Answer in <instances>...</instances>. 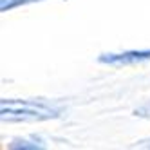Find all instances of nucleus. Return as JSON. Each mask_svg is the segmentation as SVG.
I'll return each mask as SVG.
<instances>
[{"mask_svg":"<svg viewBox=\"0 0 150 150\" xmlns=\"http://www.w3.org/2000/svg\"><path fill=\"white\" fill-rule=\"evenodd\" d=\"M35 2H42V0H0V11H11L15 7L20 6H27V4H35Z\"/></svg>","mask_w":150,"mask_h":150,"instance_id":"nucleus-4","label":"nucleus"},{"mask_svg":"<svg viewBox=\"0 0 150 150\" xmlns=\"http://www.w3.org/2000/svg\"><path fill=\"white\" fill-rule=\"evenodd\" d=\"M9 148L11 150H40V148H45V145L40 137H31V139H13L9 143Z\"/></svg>","mask_w":150,"mask_h":150,"instance_id":"nucleus-3","label":"nucleus"},{"mask_svg":"<svg viewBox=\"0 0 150 150\" xmlns=\"http://www.w3.org/2000/svg\"><path fill=\"white\" fill-rule=\"evenodd\" d=\"M63 114V109L44 100H13L2 98L0 101V120L9 123L20 121H47L56 120Z\"/></svg>","mask_w":150,"mask_h":150,"instance_id":"nucleus-1","label":"nucleus"},{"mask_svg":"<svg viewBox=\"0 0 150 150\" xmlns=\"http://www.w3.org/2000/svg\"><path fill=\"white\" fill-rule=\"evenodd\" d=\"M136 146H141V148H150V139H141V141H137Z\"/></svg>","mask_w":150,"mask_h":150,"instance_id":"nucleus-6","label":"nucleus"},{"mask_svg":"<svg viewBox=\"0 0 150 150\" xmlns=\"http://www.w3.org/2000/svg\"><path fill=\"white\" fill-rule=\"evenodd\" d=\"M134 116H137V117H150V103H145L141 107H137V109L134 110Z\"/></svg>","mask_w":150,"mask_h":150,"instance_id":"nucleus-5","label":"nucleus"},{"mask_svg":"<svg viewBox=\"0 0 150 150\" xmlns=\"http://www.w3.org/2000/svg\"><path fill=\"white\" fill-rule=\"evenodd\" d=\"M150 60V49H132V51H123V52H103L98 56V62L103 65H112V67H121V65H134L139 62Z\"/></svg>","mask_w":150,"mask_h":150,"instance_id":"nucleus-2","label":"nucleus"}]
</instances>
